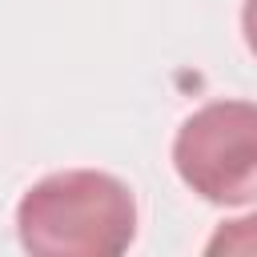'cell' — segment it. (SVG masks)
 Masks as SVG:
<instances>
[{"instance_id": "1", "label": "cell", "mask_w": 257, "mask_h": 257, "mask_svg": "<svg viewBox=\"0 0 257 257\" xmlns=\"http://www.w3.org/2000/svg\"><path fill=\"white\" fill-rule=\"evenodd\" d=\"M16 237L36 257H116L137 237V201L112 173H48L16 205Z\"/></svg>"}, {"instance_id": "2", "label": "cell", "mask_w": 257, "mask_h": 257, "mask_svg": "<svg viewBox=\"0 0 257 257\" xmlns=\"http://www.w3.org/2000/svg\"><path fill=\"white\" fill-rule=\"evenodd\" d=\"M173 169L209 205L257 201V104L209 100L185 116L173 141Z\"/></svg>"}, {"instance_id": "3", "label": "cell", "mask_w": 257, "mask_h": 257, "mask_svg": "<svg viewBox=\"0 0 257 257\" xmlns=\"http://www.w3.org/2000/svg\"><path fill=\"white\" fill-rule=\"evenodd\" d=\"M209 257H221V253H257V217H237V221H225L209 245H205Z\"/></svg>"}, {"instance_id": "4", "label": "cell", "mask_w": 257, "mask_h": 257, "mask_svg": "<svg viewBox=\"0 0 257 257\" xmlns=\"http://www.w3.org/2000/svg\"><path fill=\"white\" fill-rule=\"evenodd\" d=\"M241 32H245L249 52L257 56V0H245V8H241Z\"/></svg>"}]
</instances>
